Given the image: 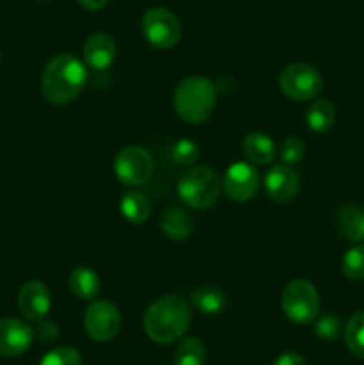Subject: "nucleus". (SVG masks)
Wrapping results in <instances>:
<instances>
[{"label":"nucleus","mask_w":364,"mask_h":365,"mask_svg":"<svg viewBox=\"0 0 364 365\" xmlns=\"http://www.w3.org/2000/svg\"><path fill=\"white\" fill-rule=\"evenodd\" d=\"M191 323V310L188 302L177 294H168L156 299L146 309L143 327L146 335L157 344H170L188 331Z\"/></svg>","instance_id":"obj_1"},{"label":"nucleus","mask_w":364,"mask_h":365,"mask_svg":"<svg viewBox=\"0 0 364 365\" xmlns=\"http://www.w3.org/2000/svg\"><path fill=\"white\" fill-rule=\"evenodd\" d=\"M88 71L84 63L71 53H59L49 61L41 77V93L50 103L64 106L81 95Z\"/></svg>","instance_id":"obj_2"},{"label":"nucleus","mask_w":364,"mask_h":365,"mask_svg":"<svg viewBox=\"0 0 364 365\" xmlns=\"http://www.w3.org/2000/svg\"><path fill=\"white\" fill-rule=\"evenodd\" d=\"M218 89L214 82L209 78L200 77H188L177 86L173 96V106L177 110L178 118L193 125L203 123L209 120L216 107Z\"/></svg>","instance_id":"obj_3"},{"label":"nucleus","mask_w":364,"mask_h":365,"mask_svg":"<svg viewBox=\"0 0 364 365\" xmlns=\"http://www.w3.org/2000/svg\"><path fill=\"white\" fill-rule=\"evenodd\" d=\"M221 182L209 166L189 168L177 184V192L182 202L196 210H206L220 198Z\"/></svg>","instance_id":"obj_4"},{"label":"nucleus","mask_w":364,"mask_h":365,"mask_svg":"<svg viewBox=\"0 0 364 365\" xmlns=\"http://www.w3.org/2000/svg\"><path fill=\"white\" fill-rule=\"evenodd\" d=\"M282 310L289 321L296 324L314 323L320 314V296L309 280L289 282L282 291Z\"/></svg>","instance_id":"obj_5"},{"label":"nucleus","mask_w":364,"mask_h":365,"mask_svg":"<svg viewBox=\"0 0 364 365\" xmlns=\"http://www.w3.org/2000/svg\"><path fill=\"white\" fill-rule=\"evenodd\" d=\"M278 86L289 100L307 102L320 95L323 88V78L320 71L310 64L293 63L280 71Z\"/></svg>","instance_id":"obj_6"},{"label":"nucleus","mask_w":364,"mask_h":365,"mask_svg":"<svg viewBox=\"0 0 364 365\" xmlns=\"http://www.w3.org/2000/svg\"><path fill=\"white\" fill-rule=\"evenodd\" d=\"M143 34L146 41L159 50L171 48L182 38V27L178 18L164 7H152L141 20Z\"/></svg>","instance_id":"obj_7"},{"label":"nucleus","mask_w":364,"mask_h":365,"mask_svg":"<svg viewBox=\"0 0 364 365\" xmlns=\"http://www.w3.org/2000/svg\"><path fill=\"white\" fill-rule=\"evenodd\" d=\"M114 173L125 185H143L153 173V159L148 150L141 146H127L114 159Z\"/></svg>","instance_id":"obj_8"},{"label":"nucleus","mask_w":364,"mask_h":365,"mask_svg":"<svg viewBox=\"0 0 364 365\" xmlns=\"http://www.w3.org/2000/svg\"><path fill=\"white\" fill-rule=\"evenodd\" d=\"M121 327L120 310L114 303L100 299L91 303L84 314L86 334L96 342H109L118 335Z\"/></svg>","instance_id":"obj_9"},{"label":"nucleus","mask_w":364,"mask_h":365,"mask_svg":"<svg viewBox=\"0 0 364 365\" xmlns=\"http://www.w3.org/2000/svg\"><path fill=\"white\" fill-rule=\"evenodd\" d=\"M259 173L248 163H234L227 168L221 180L225 195L232 202H248L259 189Z\"/></svg>","instance_id":"obj_10"},{"label":"nucleus","mask_w":364,"mask_h":365,"mask_svg":"<svg viewBox=\"0 0 364 365\" xmlns=\"http://www.w3.org/2000/svg\"><path fill=\"white\" fill-rule=\"evenodd\" d=\"M34 330L24 321L6 317L0 319V355L20 356L32 346Z\"/></svg>","instance_id":"obj_11"},{"label":"nucleus","mask_w":364,"mask_h":365,"mask_svg":"<svg viewBox=\"0 0 364 365\" xmlns=\"http://www.w3.org/2000/svg\"><path fill=\"white\" fill-rule=\"evenodd\" d=\"M264 189L273 202H291L300 191V177L288 164H277L268 170L264 177Z\"/></svg>","instance_id":"obj_12"},{"label":"nucleus","mask_w":364,"mask_h":365,"mask_svg":"<svg viewBox=\"0 0 364 365\" xmlns=\"http://www.w3.org/2000/svg\"><path fill=\"white\" fill-rule=\"evenodd\" d=\"M52 307V296L49 287L39 280H31L20 289L18 309L29 321H41Z\"/></svg>","instance_id":"obj_13"},{"label":"nucleus","mask_w":364,"mask_h":365,"mask_svg":"<svg viewBox=\"0 0 364 365\" xmlns=\"http://www.w3.org/2000/svg\"><path fill=\"white\" fill-rule=\"evenodd\" d=\"M82 57H84L86 66H89L91 70H107L116 57L114 39L106 32H95L86 39L84 46H82Z\"/></svg>","instance_id":"obj_14"},{"label":"nucleus","mask_w":364,"mask_h":365,"mask_svg":"<svg viewBox=\"0 0 364 365\" xmlns=\"http://www.w3.org/2000/svg\"><path fill=\"white\" fill-rule=\"evenodd\" d=\"M243 153H245L246 159L253 164H270L271 160L277 155V148H275V143L270 135L263 134V132H250L245 139H243Z\"/></svg>","instance_id":"obj_15"},{"label":"nucleus","mask_w":364,"mask_h":365,"mask_svg":"<svg viewBox=\"0 0 364 365\" xmlns=\"http://www.w3.org/2000/svg\"><path fill=\"white\" fill-rule=\"evenodd\" d=\"M68 287L75 298L82 302H93L100 292V278L91 267L79 266L68 277Z\"/></svg>","instance_id":"obj_16"},{"label":"nucleus","mask_w":364,"mask_h":365,"mask_svg":"<svg viewBox=\"0 0 364 365\" xmlns=\"http://www.w3.org/2000/svg\"><path fill=\"white\" fill-rule=\"evenodd\" d=\"M338 230L352 242H364V207L348 203L338 212Z\"/></svg>","instance_id":"obj_17"},{"label":"nucleus","mask_w":364,"mask_h":365,"mask_svg":"<svg viewBox=\"0 0 364 365\" xmlns=\"http://www.w3.org/2000/svg\"><path fill=\"white\" fill-rule=\"evenodd\" d=\"M163 232L173 241H186L193 234V217L182 207H171L161 220Z\"/></svg>","instance_id":"obj_18"},{"label":"nucleus","mask_w":364,"mask_h":365,"mask_svg":"<svg viewBox=\"0 0 364 365\" xmlns=\"http://www.w3.org/2000/svg\"><path fill=\"white\" fill-rule=\"evenodd\" d=\"M191 303L198 312L206 314V316H214L225 309L227 298H225V292L216 285L206 284L191 292Z\"/></svg>","instance_id":"obj_19"},{"label":"nucleus","mask_w":364,"mask_h":365,"mask_svg":"<svg viewBox=\"0 0 364 365\" xmlns=\"http://www.w3.org/2000/svg\"><path fill=\"white\" fill-rule=\"evenodd\" d=\"M150 202L143 192H125L120 200V214L132 225H141L150 216Z\"/></svg>","instance_id":"obj_20"},{"label":"nucleus","mask_w":364,"mask_h":365,"mask_svg":"<svg viewBox=\"0 0 364 365\" xmlns=\"http://www.w3.org/2000/svg\"><path fill=\"white\" fill-rule=\"evenodd\" d=\"M307 127L316 134H323L332 128L335 121V109L328 100H316L313 106L309 107L305 114Z\"/></svg>","instance_id":"obj_21"},{"label":"nucleus","mask_w":364,"mask_h":365,"mask_svg":"<svg viewBox=\"0 0 364 365\" xmlns=\"http://www.w3.org/2000/svg\"><path fill=\"white\" fill-rule=\"evenodd\" d=\"M175 365H206V348L196 337H186L175 353Z\"/></svg>","instance_id":"obj_22"},{"label":"nucleus","mask_w":364,"mask_h":365,"mask_svg":"<svg viewBox=\"0 0 364 365\" xmlns=\"http://www.w3.org/2000/svg\"><path fill=\"white\" fill-rule=\"evenodd\" d=\"M345 341L357 359L364 360V310L353 314L345 328Z\"/></svg>","instance_id":"obj_23"},{"label":"nucleus","mask_w":364,"mask_h":365,"mask_svg":"<svg viewBox=\"0 0 364 365\" xmlns=\"http://www.w3.org/2000/svg\"><path fill=\"white\" fill-rule=\"evenodd\" d=\"M341 271L350 280H363L364 278V245L357 242L346 250L341 259Z\"/></svg>","instance_id":"obj_24"},{"label":"nucleus","mask_w":364,"mask_h":365,"mask_svg":"<svg viewBox=\"0 0 364 365\" xmlns=\"http://www.w3.org/2000/svg\"><path fill=\"white\" fill-rule=\"evenodd\" d=\"M278 155H280L284 164L295 166V164L302 163L303 157H305V143L298 135H289L282 141L280 148H278Z\"/></svg>","instance_id":"obj_25"},{"label":"nucleus","mask_w":364,"mask_h":365,"mask_svg":"<svg viewBox=\"0 0 364 365\" xmlns=\"http://www.w3.org/2000/svg\"><path fill=\"white\" fill-rule=\"evenodd\" d=\"M200 155V148L195 141L188 138L177 139V141L171 145V157L177 164L182 166H191L193 163H196Z\"/></svg>","instance_id":"obj_26"},{"label":"nucleus","mask_w":364,"mask_h":365,"mask_svg":"<svg viewBox=\"0 0 364 365\" xmlns=\"http://www.w3.org/2000/svg\"><path fill=\"white\" fill-rule=\"evenodd\" d=\"M39 365H82V359L77 349L61 346V348H54L52 351L46 353Z\"/></svg>","instance_id":"obj_27"},{"label":"nucleus","mask_w":364,"mask_h":365,"mask_svg":"<svg viewBox=\"0 0 364 365\" xmlns=\"http://www.w3.org/2000/svg\"><path fill=\"white\" fill-rule=\"evenodd\" d=\"M343 330V323L338 316H332V314H327V316L320 317V319L314 323V334H316L318 339L321 341H335L339 337Z\"/></svg>","instance_id":"obj_28"},{"label":"nucleus","mask_w":364,"mask_h":365,"mask_svg":"<svg viewBox=\"0 0 364 365\" xmlns=\"http://www.w3.org/2000/svg\"><path fill=\"white\" fill-rule=\"evenodd\" d=\"M34 334L38 335V339L41 342H52L59 337V328H57V324L52 323V321H39Z\"/></svg>","instance_id":"obj_29"},{"label":"nucleus","mask_w":364,"mask_h":365,"mask_svg":"<svg viewBox=\"0 0 364 365\" xmlns=\"http://www.w3.org/2000/svg\"><path fill=\"white\" fill-rule=\"evenodd\" d=\"M273 365H307V364H305V360H303L302 355L288 351V353H282V355L275 360Z\"/></svg>","instance_id":"obj_30"},{"label":"nucleus","mask_w":364,"mask_h":365,"mask_svg":"<svg viewBox=\"0 0 364 365\" xmlns=\"http://www.w3.org/2000/svg\"><path fill=\"white\" fill-rule=\"evenodd\" d=\"M77 2L88 11H100L107 6L109 0H77Z\"/></svg>","instance_id":"obj_31"},{"label":"nucleus","mask_w":364,"mask_h":365,"mask_svg":"<svg viewBox=\"0 0 364 365\" xmlns=\"http://www.w3.org/2000/svg\"><path fill=\"white\" fill-rule=\"evenodd\" d=\"M0 57H2V53H0Z\"/></svg>","instance_id":"obj_32"}]
</instances>
